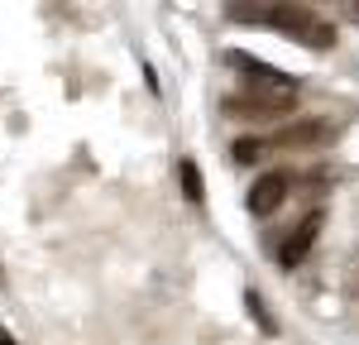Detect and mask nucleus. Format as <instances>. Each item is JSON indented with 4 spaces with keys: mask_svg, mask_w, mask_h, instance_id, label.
Instances as JSON below:
<instances>
[{
    "mask_svg": "<svg viewBox=\"0 0 359 345\" xmlns=\"http://www.w3.org/2000/svg\"><path fill=\"white\" fill-rule=\"evenodd\" d=\"M225 10H230V20H235V25L264 29V25H269V10H273V0H230Z\"/></svg>",
    "mask_w": 359,
    "mask_h": 345,
    "instance_id": "nucleus-7",
    "label": "nucleus"
},
{
    "mask_svg": "<svg viewBox=\"0 0 359 345\" xmlns=\"http://www.w3.org/2000/svg\"><path fill=\"white\" fill-rule=\"evenodd\" d=\"M264 154H269V140H259V135H245V140L230 144V158L235 163H259Z\"/></svg>",
    "mask_w": 359,
    "mask_h": 345,
    "instance_id": "nucleus-10",
    "label": "nucleus"
},
{
    "mask_svg": "<svg viewBox=\"0 0 359 345\" xmlns=\"http://www.w3.org/2000/svg\"><path fill=\"white\" fill-rule=\"evenodd\" d=\"M0 345H15V336H10V331H0Z\"/></svg>",
    "mask_w": 359,
    "mask_h": 345,
    "instance_id": "nucleus-11",
    "label": "nucleus"
},
{
    "mask_svg": "<svg viewBox=\"0 0 359 345\" xmlns=\"http://www.w3.org/2000/svg\"><path fill=\"white\" fill-rule=\"evenodd\" d=\"M297 106V91H254V96H225V115L235 120H278Z\"/></svg>",
    "mask_w": 359,
    "mask_h": 345,
    "instance_id": "nucleus-2",
    "label": "nucleus"
},
{
    "mask_svg": "<svg viewBox=\"0 0 359 345\" xmlns=\"http://www.w3.org/2000/svg\"><path fill=\"white\" fill-rule=\"evenodd\" d=\"M245 307H249V316L259 321V331H264V336H278V321H273V312H269V302H264V297H259L254 288H245Z\"/></svg>",
    "mask_w": 359,
    "mask_h": 345,
    "instance_id": "nucleus-9",
    "label": "nucleus"
},
{
    "mask_svg": "<svg viewBox=\"0 0 359 345\" xmlns=\"http://www.w3.org/2000/svg\"><path fill=\"white\" fill-rule=\"evenodd\" d=\"M225 62H230L235 72H245L254 91H297V82H292V77H283V72H273L269 62H259V58L240 53V48H230V53H225Z\"/></svg>",
    "mask_w": 359,
    "mask_h": 345,
    "instance_id": "nucleus-4",
    "label": "nucleus"
},
{
    "mask_svg": "<svg viewBox=\"0 0 359 345\" xmlns=\"http://www.w3.org/2000/svg\"><path fill=\"white\" fill-rule=\"evenodd\" d=\"M316 235H321V211H306L302 221H297V230L283 240V250H278V264H283V269H297V264L311 255Z\"/></svg>",
    "mask_w": 359,
    "mask_h": 345,
    "instance_id": "nucleus-5",
    "label": "nucleus"
},
{
    "mask_svg": "<svg viewBox=\"0 0 359 345\" xmlns=\"http://www.w3.org/2000/svg\"><path fill=\"white\" fill-rule=\"evenodd\" d=\"M177 182H182V197L192 201V206H201V201H206V187H201V168H196L192 158H182V163H177Z\"/></svg>",
    "mask_w": 359,
    "mask_h": 345,
    "instance_id": "nucleus-8",
    "label": "nucleus"
},
{
    "mask_svg": "<svg viewBox=\"0 0 359 345\" xmlns=\"http://www.w3.org/2000/svg\"><path fill=\"white\" fill-rule=\"evenodd\" d=\"M264 29H273V34L292 39V43H302V48H316V53L335 48V25H331V20H321L316 10L297 5V0H273L269 25H264Z\"/></svg>",
    "mask_w": 359,
    "mask_h": 345,
    "instance_id": "nucleus-1",
    "label": "nucleus"
},
{
    "mask_svg": "<svg viewBox=\"0 0 359 345\" xmlns=\"http://www.w3.org/2000/svg\"><path fill=\"white\" fill-rule=\"evenodd\" d=\"M355 25H359V0H355Z\"/></svg>",
    "mask_w": 359,
    "mask_h": 345,
    "instance_id": "nucleus-12",
    "label": "nucleus"
},
{
    "mask_svg": "<svg viewBox=\"0 0 359 345\" xmlns=\"http://www.w3.org/2000/svg\"><path fill=\"white\" fill-rule=\"evenodd\" d=\"M335 140V125L331 120H292V125H283L273 140H269V149H297V144H326Z\"/></svg>",
    "mask_w": 359,
    "mask_h": 345,
    "instance_id": "nucleus-6",
    "label": "nucleus"
},
{
    "mask_svg": "<svg viewBox=\"0 0 359 345\" xmlns=\"http://www.w3.org/2000/svg\"><path fill=\"white\" fill-rule=\"evenodd\" d=\"M287 192H292V172H264V177H254V187H249V216H273L278 206L287 201Z\"/></svg>",
    "mask_w": 359,
    "mask_h": 345,
    "instance_id": "nucleus-3",
    "label": "nucleus"
}]
</instances>
